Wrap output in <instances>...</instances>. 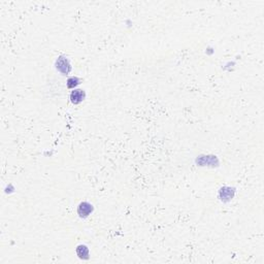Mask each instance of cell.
Instances as JSON below:
<instances>
[{
  "label": "cell",
  "instance_id": "6da1fadb",
  "mask_svg": "<svg viewBox=\"0 0 264 264\" xmlns=\"http://www.w3.org/2000/svg\"><path fill=\"white\" fill-rule=\"evenodd\" d=\"M84 97H85V94H84V92L82 90H75V91H73V92L71 93V95H70V99H71V101L73 103H80V101H82L84 99Z\"/></svg>",
  "mask_w": 264,
  "mask_h": 264
},
{
  "label": "cell",
  "instance_id": "7a4b0ae2",
  "mask_svg": "<svg viewBox=\"0 0 264 264\" xmlns=\"http://www.w3.org/2000/svg\"><path fill=\"white\" fill-rule=\"evenodd\" d=\"M91 212H92V206H91V204H89V203H87V202L80 203V205L79 207V214L80 216L87 217Z\"/></svg>",
  "mask_w": 264,
  "mask_h": 264
},
{
  "label": "cell",
  "instance_id": "3957f363",
  "mask_svg": "<svg viewBox=\"0 0 264 264\" xmlns=\"http://www.w3.org/2000/svg\"><path fill=\"white\" fill-rule=\"evenodd\" d=\"M58 65L57 67L59 68L60 71L62 72H68L69 71V65L67 64V61H66L65 59H60L59 62H58Z\"/></svg>",
  "mask_w": 264,
  "mask_h": 264
},
{
  "label": "cell",
  "instance_id": "277c9868",
  "mask_svg": "<svg viewBox=\"0 0 264 264\" xmlns=\"http://www.w3.org/2000/svg\"><path fill=\"white\" fill-rule=\"evenodd\" d=\"M77 254L80 255V258H88V250L84 246H80L77 249Z\"/></svg>",
  "mask_w": 264,
  "mask_h": 264
},
{
  "label": "cell",
  "instance_id": "5b68a950",
  "mask_svg": "<svg viewBox=\"0 0 264 264\" xmlns=\"http://www.w3.org/2000/svg\"><path fill=\"white\" fill-rule=\"evenodd\" d=\"M76 79H69L68 80V84H67V86H68V88H72L73 86H75L76 85Z\"/></svg>",
  "mask_w": 264,
  "mask_h": 264
}]
</instances>
